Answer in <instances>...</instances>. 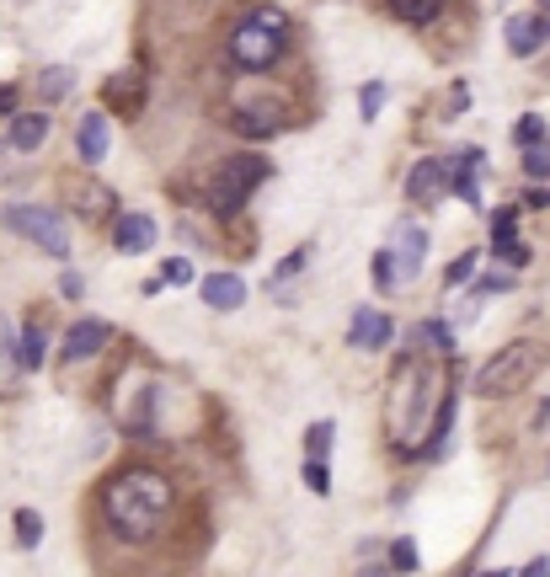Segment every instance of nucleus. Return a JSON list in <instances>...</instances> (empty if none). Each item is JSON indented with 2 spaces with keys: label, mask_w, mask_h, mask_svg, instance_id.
Returning <instances> with one entry per match:
<instances>
[{
  "label": "nucleus",
  "mask_w": 550,
  "mask_h": 577,
  "mask_svg": "<svg viewBox=\"0 0 550 577\" xmlns=\"http://www.w3.org/2000/svg\"><path fill=\"white\" fill-rule=\"evenodd\" d=\"M406 198H412L417 209H433L438 198H449V161L422 155V161L406 171Z\"/></svg>",
  "instance_id": "nucleus-8"
},
{
  "label": "nucleus",
  "mask_w": 550,
  "mask_h": 577,
  "mask_svg": "<svg viewBox=\"0 0 550 577\" xmlns=\"http://www.w3.org/2000/svg\"><path fill=\"white\" fill-rule=\"evenodd\" d=\"M492 257L508 262V268H529V241H518V204L492 214Z\"/></svg>",
  "instance_id": "nucleus-10"
},
{
  "label": "nucleus",
  "mask_w": 550,
  "mask_h": 577,
  "mask_svg": "<svg viewBox=\"0 0 550 577\" xmlns=\"http://www.w3.org/2000/svg\"><path fill=\"white\" fill-rule=\"evenodd\" d=\"M529 209H550V187H534V193H529Z\"/></svg>",
  "instance_id": "nucleus-38"
},
{
  "label": "nucleus",
  "mask_w": 550,
  "mask_h": 577,
  "mask_svg": "<svg viewBox=\"0 0 550 577\" xmlns=\"http://www.w3.org/2000/svg\"><path fill=\"white\" fill-rule=\"evenodd\" d=\"M107 139H113L107 113H86L81 123H75V155H81L86 166H102L107 161Z\"/></svg>",
  "instance_id": "nucleus-12"
},
{
  "label": "nucleus",
  "mask_w": 550,
  "mask_h": 577,
  "mask_svg": "<svg viewBox=\"0 0 550 577\" xmlns=\"http://www.w3.org/2000/svg\"><path fill=\"white\" fill-rule=\"evenodd\" d=\"M513 139H518V145H534V139H545V118H540V113H524V118L513 123Z\"/></svg>",
  "instance_id": "nucleus-31"
},
{
  "label": "nucleus",
  "mask_w": 550,
  "mask_h": 577,
  "mask_svg": "<svg viewBox=\"0 0 550 577\" xmlns=\"http://www.w3.org/2000/svg\"><path fill=\"white\" fill-rule=\"evenodd\" d=\"M75 204H81V214H86V220H102V214L113 209L118 198L107 193V187H97V182H75Z\"/></svg>",
  "instance_id": "nucleus-22"
},
{
  "label": "nucleus",
  "mask_w": 550,
  "mask_h": 577,
  "mask_svg": "<svg viewBox=\"0 0 550 577\" xmlns=\"http://www.w3.org/2000/svg\"><path fill=\"white\" fill-rule=\"evenodd\" d=\"M534 369H540V348H534V342H508V348L492 353V358L476 369V396L497 401V396L524 391V385L534 380Z\"/></svg>",
  "instance_id": "nucleus-5"
},
{
  "label": "nucleus",
  "mask_w": 550,
  "mask_h": 577,
  "mask_svg": "<svg viewBox=\"0 0 550 577\" xmlns=\"http://www.w3.org/2000/svg\"><path fill=\"white\" fill-rule=\"evenodd\" d=\"M17 113V86H0V118Z\"/></svg>",
  "instance_id": "nucleus-37"
},
{
  "label": "nucleus",
  "mask_w": 550,
  "mask_h": 577,
  "mask_svg": "<svg viewBox=\"0 0 550 577\" xmlns=\"http://www.w3.org/2000/svg\"><path fill=\"white\" fill-rule=\"evenodd\" d=\"M38 540H43V519L33 508H17V545L22 551H38Z\"/></svg>",
  "instance_id": "nucleus-28"
},
{
  "label": "nucleus",
  "mask_w": 550,
  "mask_h": 577,
  "mask_svg": "<svg viewBox=\"0 0 550 577\" xmlns=\"http://www.w3.org/2000/svg\"><path fill=\"white\" fill-rule=\"evenodd\" d=\"M161 284H193V268H187L182 257H171L166 268H161Z\"/></svg>",
  "instance_id": "nucleus-35"
},
{
  "label": "nucleus",
  "mask_w": 550,
  "mask_h": 577,
  "mask_svg": "<svg viewBox=\"0 0 550 577\" xmlns=\"http://www.w3.org/2000/svg\"><path fill=\"white\" fill-rule=\"evenodd\" d=\"M545 49V22H540V11L534 17H513L508 22V54L513 59H534Z\"/></svg>",
  "instance_id": "nucleus-17"
},
{
  "label": "nucleus",
  "mask_w": 550,
  "mask_h": 577,
  "mask_svg": "<svg viewBox=\"0 0 550 577\" xmlns=\"http://www.w3.org/2000/svg\"><path fill=\"white\" fill-rule=\"evenodd\" d=\"M417 348L422 353H449L454 342H449V321H422L417 326Z\"/></svg>",
  "instance_id": "nucleus-26"
},
{
  "label": "nucleus",
  "mask_w": 550,
  "mask_h": 577,
  "mask_svg": "<svg viewBox=\"0 0 550 577\" xmlns=\"http://www.w3.org/2000/svg\"><path fill=\"white\" fill-rule=\"evenodd\" d=\"M470 273H476V252H460V257H454L449 262V289H460V284H470Z\"/></svg>",
  "instance_id": "nucleus-34"
},
{
  "label": "nucleus",
  "mask_w": 550,
  "mask_h": 577,
  "mask_svg": "<svg viewBox=\"0 0 550 577\" xmlns=\"http://www.w3.org/2000/svg\"><path fill=\"white\" fill-rule=\"evenodd\" d=\"M305 487L316 492V497L332 492V471H326V460H305Z\"/></svg>",
  "instance_id": "nucleus-33"
},
{
  "label": "nucleus",
  "mask_w": 550,
  "mask_h": 577,
  "mask_svg": "<svg viewBox=\"0 0 550 577\" xmlns=\"http://www.w3.org/2000/svg\"><path fill=\"white\" fill-rule=\"evenodd\" d=\"M390 337H396V321H390L385 310H374V305H364V310H353L348 342H353L358 353H380V348H390Z\"/></svg>",
  "instance_id": "nucleus-11"
},
{
  "label": "nucleus",
  "mask_w": 550,
  "mask_h": 577,
  "mask_svg": "<svg viewBox=\"0 0 550 577\" xmlns=\"http://www.w3.org/2000/svg\"><path fill=\"white\" fill-rule=\"evenodd\" d=\"M235 134H246V139H267V134H278L284 129V107H235V123H230Z\"/></svg>",
  "instance_id": "nucleus-16"
},
{
  "label": "nucleus",
  "mask_w": 550,
  "mask_h": 577,
  "mask_svg": "<svg viewBox=\"0 0 550 577\" xmlns=\"http://www.w3.org/2000/svg\"><path fill=\"white\" fill-rule=\"evenodd\" d=\"M22 374V358H17V332H11V321L0 316V385H11Z\"/></svg>",
  "instance_id": "nucleus-24"
},
{
  "label": "nucleus",
  "mask_w": 550,
  "mask_h": 577,
  "mask_svg": "<svg viewBox=\"0 0 550 577\" xmlns=\"http://www.w3.org/2000/svg\"><path fill=\"white\" fill-rule=\"evenodd\" d=\"M107 337H113V326H107V321L81 316V321L65 332V342H59V364L75 369V364H86V358H97V353L107 348Z\"/></svg>",
  "instance_id": "nucleus-7"
},
{
  "label": "nucleus",
  "mask_w": 550,
  "mask_h": 577,
  "mask_svg": "<svg viewBox=\"0 0 550 577\" xmlns=\"http://www.w3.org/2000/svg\"><path fill=\"white\" fill-rule=\"evenodd\" d=\"M385 252H390V262H396V278H401V284H412V278L422 273V262H428V230L412 225V220L396 225V236H390Z\"/></svg>",
  "instance_id": "nucleus-9"
},
{
  "label": "nucleus",
  "mask_w": 550,
  "mask_h": 577,
  "mask_svg": "<svg viewBox=\"0 0 550 577\" xmlns=\"http://www.w3.org/2000/svg\"><path fill=\"white\" fill-rule=\"evenodd\" d=\"M267 177H273L267 155H230V161H219L209 171V182H203V209H209L214 220H230V214L246 209V198L257 193Z\"/></svg>",
  "instance_id": "nucleus-3"
},
{
  "label": "nucleus",
  "mask_w": 550,
  "mask_h": 577,
  "mask_svg": "<svg viewBox=\"0 0 550 577\" xmlns=\"http://www.w3.org/2000/svg\"><path fill=\"white\" fill-rule=\"evenodd\" d=\"M470 289H476L481 300H492V294H508V289H513V268H508V273H486V278H476Z\"/></svg>",
  "instance_id": "nucleus-32"
},
{
  "label": "nucleus",
  "mask_w": 550,
  "mask_h": 577,
  "mask_svg": "<svg viewBox=\"0 0 550 577\" xmlns=\"http://www.w3.org/2000/svg\"><path fill=\"white\" fill-rule=\"evenodd\" d=\"M390 567H396V572H417L422 567L417 540H396V545H390Z\"/></svg>",
  "instance_id": "nucleus-30"
},
{
  "label": "nucleus",
  "mask_w": 550,
  "mask_h": 577,
  "mask_svg": "<svg viewBox=\"0 0 550 577\" xmlns=\"http://www.w3.org/2000/svg\"><path fill=\"white\" fill-rule=\"evenodd\" d=\"M102 97H107V107H118L123 118H134L139 107H145V81H139V75H113Z\"/></svg>",
  "instance_id": "nucleus-18"
},
{
  "label": "nucleus",
  "mask_w": 550,
  "mask_h": 577,
  "mask_svg": "<svg viewBox=\"0 0 550 577\" xmlns=\"http://www.w3.org/2000/svg\"><path fill=\"white\" fill-rule=\"evenodd\" d=\"M198 294H203V305H209V310H241L246 305V278H235V273H203L198 278Z\"/></svg>",
  "instance_id": "nucleus-14"
},
{
  "label": "nucleus",
  "mask_w": 550,
  "mask_h": 577,
  "mask_svg": "<svg viewBox=\"0 0 550 577\" xmlns=\"http://www.w3.org/2000/svg\"><path fill=\"white\" fill-rule=\"evenodd\" d=\"M369 278H374V289H380V294L401 289V278H396V262H390V252H385V246H380V252H374V262H369Z\"/></svg>",
  "instance_id": "nucleus-27"
},
{
  "label": "nucleus",
  "mask_w": 550,
  "mask_h": 577,
  "mask_svg": "<svg viewBox=\"0 0 550 577\" xmlns=\"http://www.w3.org/2000/svg\"><path fill=\"white\" fill-rule=\"evenodd\" d=\"M332 444H337V423L332 417H316V423L305 428V460H326Z\"/></svg>",
  "instance_id": "nucleus-21"
},
{
  "label": "nucleus",
  "mask_w": 550,
  "mask_h": 577,
  "mask_svg": "<svg viewBox=\"0 0 550 577\" xmlns=\"http://www.w3.org/2000/svg\"><path fill=\"white\" fill-rule=\"evenodd\" d=\"M59 294H65V300H81V294H86V278H81V273H65V278H59Z\"/></svg>",
  "instance_id": "nucleus-36"
},
{
  "label": "nucleus",
  "mask_w": 550,
  "mask_h": 577,
  "mask_svg": "<svg viewBox=\"0 0 550 577\" xmlns=\"http://www.w3.org/2000/svg\"><path fill=\"white\" fill-rule=\"evenodd\" d=\"M380 107H385V81H364V91H358V118L374 123V118H380Z\"/></svg>",
  "instance_id": "nucleus-29"
},
{
  "label": "nucleus",
  "mask_w": 550,
  "mask_h": 577,
  "mask_svg": "<svg viewBox=\"0 0 550 577\" xmlns=\"http://www.w3.org/2000/svg\"><path fill=\"white\" fill-rule=\"evenodd\" d=\"M524 177L550 182V134H545V139H534V145H524Z\"/></svg>",
  "instance_id": "nucleus-25"
},
{
  "label": "nucleus",
  "mask_w": 550,
  "mask_h": 577,
  "mask_svg": "<svg viewBox=\"0 0 550 577\" xmlns=\"http://www.w3.org/2000/svg\"><path fill=\"white\" fill-rule=\"evenodd\" d=\"M43 353H49V337H43L38 321H27L22 332H17V358H22V369H43Z\"/></svg>",
  "instance_id": "nucleus-20"
},
{
  "label": "nucleus",
  "mask_w": 550,
  "mask_h": 577,
  "mask_svg": "<svg viewBox=\"0 0 550 577\" xmlns=\"http://www.w3.org/2000/svg\"><path fill=\"white\" fill-rule=\"evenodd\" d=\"M385 11L406 27H428L438 11H444V0H385Z\"/></svg>",
  "instance_id": "nucleus-19"
},
{
  "label": "nucleus",
  "mask_w": 550,
  "mask_h": 577,
  "mask_svg": "<svg viewBox=\"0 0 550 577\" xmlns=\"http://www.w3.org/2000/svg\"><path fill=\"white\" fill-rule=\"evenodd\" d=\"M43 139H49V113H11L6 145L17 150V155H33V150H43Z\"/></svg>",
  "instance_id": "nucleus-15"
},
{
  "label": "nucleus",
  "mask_w": 550,
  "mask_h": 577,
  "mask_svg": "<svg viewBox=\"0 0 550 577\" xmlns=\"http://www.w3.org/2000/svg\"><path fill=\"white\" fill-rule=\"evenodd\" d=\"M70 86H75V70H70V65H49V70L38 75V97H43V102H65Z\"/></svg>",
  "instance_id": "nucleus-23"
},
{
  "label": "nucleus",
  "mask_w": 550,
  "mask_h": 577,
  "mask_svg": "<svg viewBox=\"0 0 550 577\" xmlns=\"http://www.w3.org/2000/svg\"><path fill=\"white\" fill-rule=\"evenodd\" d=\"M284 54H289V17H284L278 6H257V11H246V17L235 22L230 59H235L241 70L262 75V70H273Z\"/></svg>",
  "instance_id": "nucleus-2"
},
{
  "label": "nucleus",
  "mask_w": 550,
  "mask_h": 577,
  "mask_svg": "<svg viewBox=\"0 0 550 577\" xmlns=\"http://www.w3.org/2000/svg\"><path fill=\"white\" fill-rule=\"evenodd\" d=\"M428 364H422V348L412 353V364L396 374V396H390V433L396 444H412L422 423H428Z\"/></svg>",
  "instance_id": "nucleus-4"
},
{
  "label": "nucleus",
  "mask_w": 550,
  "mask_h": 577,
  "mask_svg": "<svg viewBox=\"0 0 550 577\" xmlns=\"http://www.w3.org/2000/svg\"><path fill=\"white\" fill-rule=\"evenodd\" d=\"M113 246H118L123 257L150 252V246H155V220H150V214H139V209L118 214V220H113Z\"/></svg>",
  "instance_id": "nucleus-13"
},
{
  "label": "nucleus",
  "mask_w": 550,
  "mask_h": 577,
  "mask_svg": "<svg viewBox=\"0 0 550 577\" xmlns=\"http://www.w3.org/2000/svg\"><path fill=\"white\" fill-rule=\"evenodd\" d=\"M102 513H107V529L129 545H145L161 535L166 513H171V481L161 471H118L113 481L102 487Z\"/></svg>",
  "instance_id": "nucleus-1"
},
{
  "label": "nucleus",
  "mask_w": 550,
  "mask_h": 577,
  "mask_svg": "<svg viewBox=\"0 0 550 577\" xmlns=\"http://www.w3.org/2000/svg\"><path fill=\"white\" fill-rule=\"evenodd\" d=\"M6 230L11 236H22V241H33L38 252H49L54 262H65L70 257V225H65V214L59 209H43V204H11L6 214Z\"/></svg>",
  "instance_id": "nucleus-6"
}]
</instances>
